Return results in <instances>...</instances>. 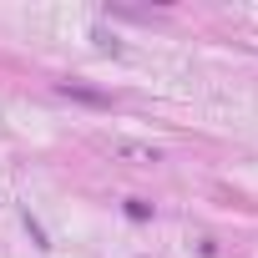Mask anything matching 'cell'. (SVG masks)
<instances>
[{"label":"cell","mask_w":258,"mask_h":258,"mask_svg":"<svg viewBox=\"0 0 258 258\" xmlns=\"http://www.w3.org/2000/svg\"><path fill=\"white\" fill-rule=\"evenodd\" d=\"M111 152H116V157H126V162H137V167H152V162H162V152H157V147H142V142H116Z\"/></svg>","instance_id":"obj_1"},{"label":"cell","mask_w":258,"mask_h":258,"mask_svg":"<svg viewBox=\"0 0 258 258\" xmlns=\"http://www.w3.org/2000/svg\"><path fill=\"white\" fill-rule=\"evenodd\" d=\"M61 96L86 101V106H111V96H106V91H91V86H81V81H61Z\"/></svg>","instance_id":"obj_2"},{"label":"cell","mask_w":258,"mask_h":258,"mask_svg":"<svg viewBox=\"0 0 258 258\" xmlns=\"http://www.w3.org/2000/svg\"><path fill=\"white\" fill-rule=\"evenodd\" d=\"M126 218H137V223L152 218V203H147V198H126Z\"/></svg>","instance_id":"obj_3"}]
</instances>
